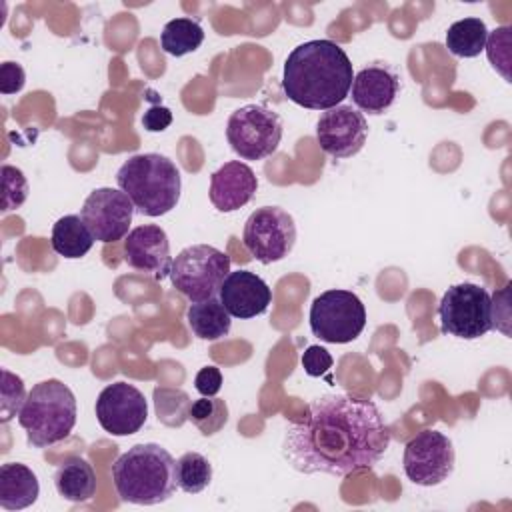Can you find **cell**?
Here are the masks:
<instances>
[{"label":"cell","instance_id":"obj_14","mask_svg":"<svg viewBox=\"0 0 512 512\" xmlns=\"http://www.w3.org/2000/svg\"><path fill=\"white\" fill-rule=\"evenodd\" d=\"M366 136V118L350 104H338L324 110L316 124V140L320 148L336 160L358 154L366 142Z\"/></svg>","mask_w":512,"mask_h":512},{"label":"cell","instance_id":"obj_27","mask_svg":"<svg viewBox=\"0 0 512 512\" xmlns=\"http://www.w3.org/2000/svg\"><path fill=\"white\" fill-rule=\"evenodd\" d=\"M154 406L160 422H164L166 426H182L188 418L192 400L180 388L158 386L154 388Z\"/></svg>","mask_w":512,"mask_h":512},{"label":"cell","instance_id":"obj_20","mask_svg":"<svg viewBox=\"0 0 512 512\" xmlns=\"http://www.w3.org/2000/svg\"><path fill=\"white\" fill-rule=\"evenodd\" d=\"M54 486L68 502H88L96 494V472L88 460L70 456L54 472Z\"/></svg>","mask_w":512,"mask_h":512},{"label":"cell","instance_id":"obj_28","mask_svg":"<svg viewBox=\"0 0 512 512\" xmlns=\"http://www.w3.org/2000/svg\"><path fill=\"white\" fill-rule=\"evenodd\" d=\"M0 174H2L0 210L6 214V212H12V210L20 208L26 202L30 188H28V180H26L24 172L16 166L4 164Z\"/></svg>","mask_w":512,"mask_h":512},{"label":"cell","instance_id":"obj_4","mask_svg":"<svg viewBox=\"0 0 512 512\" xmlns=\"http://www.w3.org/2000/svg\"><path fill=\"white\" fill-rule=\"evenodd\" d=\"M118 188L142 216H162L180 200V172L176 164L156 152L130 156L116 172Z\"/></svg>","mask_w":512,"mask_h":512},{"label":"cell","instance_id":"obj_26","mask_svg":"<svg viewBox=\"0 0 512 512\" xmlns=\"http://www.w3.org/2000/svg\"><path fill=\"white\" fill-rule=\"evenodd\" d=\"M188 420L204 434L212 436L228 422V406L224 400L214 396H202L192 402L188 410Z\"/></svg>","mask_w":512,"mask_h":512},{"label":"cell","instance_id":"obj_25","mask_svg":"<svg viewBox=\"0 0 512 512\" xmlns=\"http://www.w3.org/2000/svg\"><path fill=\"white\" fill-rule=\"evenodd\" d=\"M212 480V464L200 452H184L176 460V484L186 494L202 492Z\"/></svg>","mask_w":512,"mask_h":512},{"label":"cell","instance_id":"obj_16","mask_svg":"<svg viewBox=\"0 0 512 512\" xmlns=\"http://www.w3.org/2000/svg\"><path fill=\"white\" fill-rule=\"evenodd\" d=\"M124 260L130 268L162 280L170 274V242L166 232L156 224H144L124 238Z\"/></svg>","mask_w":512,"mask_h":512},{"label":"cell","instance_id":"obj_29","mask_svg":"<svg viewBox=\"0 0 512 512\" xmlns=\"http://www.w3.org/2000/svg\"><path fill=\"white\" fill-rule=\"evenodd\" d=\"M26 388L20 376L12 374L8 368H2V384H0V420L6 424L14 416L20 414L24 400H26Z\"/></svg>","mask_w":512,"mask_h":512},{"label":"cell","instance_id":"obj_2","mask_svg":"<svg viewBox=\"0 0 512 512\" xmlns=\"http://www.w3.org/2000/svg\"><path fill=\"white\" fill-rule=\"evenodd\" d=\"M352 80V62L340 44L308 40L288 54L282 90L302 108L330 110L348 96Z\"/></svg>","mask_w":512,"mask_h":512},{"label":"cell","instance_id":"obj_10","mask_svg":"<svg viewBox=\"0 0 512 512\" xmlns=\"http://www.w3.org/2000/svg\"><path fill=\"white\" fill-rule=\"evenodd\" d=\"M242 242L254 260L262 264L278 262L294 248V218L280 206L256 208L244 224Z\"/></svg>","mask_w":512,"mask_h":512},{"label":"cell","instance_id":"obj_12","mask_svg":"<svg viewBox=\"0 0 512 512\" xmlns=\"http://www.w3.org/2000/svg\"><path fill=\"white\" fill-rule=\"evenodd\" d=\"M134 216V204L120 188L92 190L80 210V218L92 232L94 240L110 244L128 236Z\"/></svg>","mask_w":512,"mask_h":512},{"label":"cell","instance_id":"obj_32","mask_svg":"<svg viewBox=\"0 0 512 512\" xmlns=\"http://www.w3.org/2000/svg\"><path fill=\"white\" fill-rule=\"evenodd\" d=\"M194 386L202 396H216L222 388V372L216 366H204L194 378Z\"/></svg>","mask_w":512,"mask_h":512},{"label":"cell","instance_id":"obj_7","mask_svg":"<svg viewBox=\"0 0 512 512\" xmlns=\"http://www.w3.org/2000/svg\"><path fill=\"white\" fill-rule=\"evenodd\" d=\"M440 330L444 334L476 340L492 330V296L486 288L462 282L450 286L440 304Z\"/></svg>","mask_w":512,"mask_h":512},{"label":"cell","instance_id":"obj_17","mask_svg":"<svg viewBox=\"0 0 512 512\" xmlns=\"http://www.w3.org/2000/svg\"><path fill=\"white\" fill-rule=\"evenodd\" d=\"M218 298L232 318L248 320L268 310L272 292L258 274L250 270H236L224 278Z\"/></svg>","mask_w":512,"mask_h":512},{"label":"cell","instance_id":"obj_11","mask_svg":"<svg viewBox=\"0 0 512 512\" xmlns=\"http://www.w3.org/2000/svg\"><path fill=\"white\" fill-rule=\"evenodd\" d=\"M452 440L438 430H424L404 446V474L418 486H436L454 470Z\"/></svg>","mask_w":512,"mask_h":512},{"label":"cell","instance_id":"obj_33","mask_svg":"<svg viewBox=\"0 0 512 512\" xmlns=\"http://www.w3.org/2000/svg\"><path fill=\"white\" fill-rule=\"evenodd\" d=\"M172 124V112L166 106H152L142 116V126L148 132H162Z\"/></svg>","mask_w":512,"mask_h":512},{"label":"cell","instance_id":"obj_5","mask_svg":"<svg viewBox=\"0 0 512 512\" xmlns=\"http://www.w3.org/2000/svg\"><path fill=\"white\" fill-rule=\"evenodd\" d=\"M76 416L74 392L64 382L50 378L32 386L18 414V424L26 430L30 446L46 448L70 436Z\"/></svg>","mask_w":512,"mask_h":512},{"label":"cell","instance_id":"obj_21","mask_svg":"<svg viewBox=\"0 0 512 512\" xmlns=\"http://www.w3.org/2000/svg\"><path fill=\"white\" fill-rule=\"evenodd\" d=\"M188 326L190 330L202 340H220L230 332L232 316L220 302V298H208L202 302H192L188 312Z\"/></svg>","mask_w":512,"mask_h":512},{"label":"cell","instance_id":"obj_19","mask_svg":"<svg viewBox=\"0 0 512 512\" xmlns=\"http://www.w3.org/2000/svg\"><path fill=\"white\" fill-rule=\"evenodd\" d=\"M38 494V478L28 466L20 462L0 466V506L4 510H24L36 502Z\"/></svg>","mask_w":512,"mask_h":512},{"label":"cell","instance_id":"obj_30","mask_svg":"<svg viewBox=\"0 0 512 512\" xmlns=\"http://www.w3.org/2000/svg\"><path fill=\"white\" fill-rule=\"evenodd\" d=\"M332 356L326 348L318 346V344H312L304 350L302 354V368L308 376L316 378V376H322L326 374L330 368H332Z\"/></svg>","mask_w":512,"mask_h":512},{"label":"cell","instance_id":"obj_24","mask_svg":"<svg viewBox=\"0 0 512 512\" xmlns=\"http://www.w3.org/2000/svg\"><path fill=\"white\" fill-rule=\"evenodd\" d=\"M204 42V30L194 18H174L164 24L160 34L162 50L170 56H186L196 52Z\"/></svg>","mask_w":512,"mask_h":512},{"label":"cell","instance_id":"obj_13","mask_svg":"<svg viewBox=\"0 0 512 512\" xmlns=\"http://www.w3.org/2000/svg\"><path fill=\"white\" fill-rule=\"evenodd\" d=\"M96 420L112 436L136 434L148 418V404L144 394L128 384H108L96 398Z\"/></svg>","mask_w":512,"mask_h":512},{"label":"cell","instance_id":"obj_15","mask_svg":"<svg viewBox=\"0 0 512 512\" xmlns=\"http://www.w3.org/2000/svg\"><path fill=\"white\" fill-rule=\"evenodd\" d=\"M352 102L368 114H384L400 92V74L388 62H370L354 74Z\"/></svg>","mask_w":512,"mask_h":512},{"label":"cell","instance_id":"obj_23","mask_svg":"<svg viewBox=\"0 0 512 512\" xmlns=\"http://www.w3.org/2000/svg\"><path fill=\"white\" fill-rule=\"evenodd\" d=\"M486 38H488V28L484 20L470 16L450 24L444 42L454 56L476 58L484 50Z\"/></svg>","mask_w":512,"mask_h":512},{"label":"cell","instance_id":"obj_9","mask_svg":"<svg viewBox=\"0 0 512 512\" xmlns=\"http://www.w3.org/2000/svg\"><path fill=\"white\" fill-rule=\"evenodd\" d=\"M282 132L280 116L262 104H246L234 110L226 124L228 144L244 160L272 156L280 146Z\"/></svg>","mask_w":512,"mask_h":512},{"label":"cell","instance_id":"obj_22","mask_svg":"<svg viewBox=\"0 0 512 512\" xmlns=\"http://www.w3.org/2000/svg\"><path fill=\"white\" fill-rule=\"evenodd\" d=\"M52 250L64 258H82L94 246V236L76 214H66L52 226Z\"/></svg>","mask_w":512,"mask_h":512},{"label":"cell","instance_id":"obj_18","mask_svg":"<svg viewBox=\"0 0 512 512\" xmlns=\"http://www.w3.org/2000/svg\"><path fill=\"white\" fill-rule=\"evenodd\" d=\"M258 190V178L254 170L238 160L226 162L210 178V202L220 212H234L246 206Z\"/></svg>","mask_w":512,"mask_h":512},{"label":"cell","instance_id":"obj_1","mask_svg":"<svg viewBox=\"0 0 512 512\" xmlns=\"http://www.w3.org/2000/svg\"><path fill=\"white\" fill-rule=\"evenodd\" d=\"M390 446V430L376 404L356 394H324L286 428L284 460L302 474L346 476L370 470Z\"/></svg>","mask_w":512,"mask_h":512},{"label":"cell","instance_id":"obj_3","mask_svg":"<svg viewBox=\"0 0 512 512\" xmlns=\"http://www.w3.org/2000/svg\"><path fill=\"white\" fill-rule=\"evenodd\" d=\"M112 480L122 502L154 506L166 502L178 486L176 460L160 444H136L116 458Z\"/></svg>","mask_w":512,"mask_h":512},{"label":"cell","instance_id":"obj_6","mask_svg":"<svg viewBox=\"0 0 512 512\" xmlns=\"http://www.w3.org/2000/svg\"><path fill=\"white\" fill-rule=\"evenodd\" d=\"M230 274V256L210 244H192L178 252L170 266L172 286L190 302L216 298Z\"/></svg>","mask_w":512,"mask_h":512},{"label":"cell","instance_id":"obj_8","mask_svg":"<svg viewBox=\"0 0 512 512\" xmlns=\"http://www.w3.org/2000/svg\"><path fill=\"white\" fill-rule=\"evenodd\" d=\"M308 320L312 334L322 342L346 344L362 334L366 308L354 292L332 288L312 300Z\"/></svg>","mask_w":512,"mask_h":512},{"label":"cell","instance_id":"obj_31","mask_svg":"<svg viewBox=\"0 0 512 512\" xmlns=\"http://www.w3.org/2000/svg\"><path fill=\"white\" fill-rule=\"evenodd\" d=\"M26 84V72L18 62H4L0 64V92L2 94H16Z\"/></svg>","mask_w":512,"mask_h":512}]
</instances>
